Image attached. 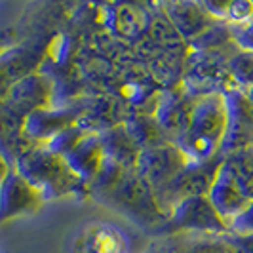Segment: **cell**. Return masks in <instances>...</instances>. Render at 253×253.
Returning a JSON list of instances; mask_svg holds the SVG:
<instances>
[{"label": "cell", "instance_id": "obj_1", "mask_svg": "<svg viewBox=\"0 0 253 253\" xmlns=\"http://www.w3.org/2000/svg\"><path fill=\"white\" fill-rule=\"evenodd\" d=\"M13 169L42 194L44 202L67 196H91L88 183L76 175L65 158L44 145L25 149L15 158Z\"/></svg>", "mask_w": 253, "mask_h": 253}, {"label": "cell", "instance_id": "obj_2", "mask_svg": "<svg viewBox=\"0 0 253 253\" xmlns=\"http://www.w3.org/2000/svg\"><path fill=\"white\" fill-rule=\"evenodd\" d=\"M227 129V105L223 93L202 95L194 103L189 127L177 147L190 164H202L221 154Z\"/></svg>", "mask_w": 253, "mask_h": 253}, {"label": "cell", "instance_id": "obj_3", "mask_svg": "<svg viewBox=\"0 0 253 253\" xmlns=\"http://www.w3.org/2000/svg\"><path fill=\"white\" fill-rule=\"evenodd\" d=\"M95 200L124 213L141 227L160 228L168 219L156 204L154 190L145 183V179L135 169L126 171V175L116 187L97 196Z\"/></svg>", "mask_w": 253, "mask_h": 253}, {"label": "cell", "instance_id": "obj_4", "mask_svg": "<svg viewBox=\"0 0 253 253\" xmlns=\"http://www.w3.org/2000/svg\"><path fill=\"white\" fill-rule=\"evenodd\" d=\"M160 236L171 234H206V236H227L228 225L219 217L208 196H192L179 202L156 230Z\"/></svg>", "mask_w": 253, "mask_h": 253}, {"label": "cell", "instance_id": "obj_5", "mask_svg": "<svg viewBox=\"0 0 253 253\" xmlns=\"http://www.w3.org/2000/svg\"><path fill=\"white\" fill-rule=\"evenodd\" d=\"M223 164V154L215 156L213 160H208L202 164H189L177 177L173 179L169 185H166L162 190H158L156 204L162 210L166 217L169 215V211L177 206L179 202L192 198V196H208V192L211 189L219 168Z\"/></svg>", "mask_w": 253, "mask_h": 253}, {"label": "cell", "instance_id": "obj_6", "mask_svg": "<svg viewBox=\"0 0 253 253\" xmlns=\"http://www.w3.org/2000/svg\"><path fill=\"white\" fill-rule=\"evenodd\" d=\"M189 164V158L183 154L177 145L166 143L154 149L141 151L135 171L145 179V183L156 194L166 185H169Z\"/></svg>", "mask_w": 253, "mask_h": 253}, {"label": "cell", "instance_id": "obj_7", "mask_svg": "<svg viewBox=\"0 0 253 253\" xmlns=\"http://www.w3.org/2000/svg\"><path fill=\"white\" fill-rule=\"evenodd\" d=\"M227 105V129L221 145V154L227 156L253 147V109L246 91L232 88L223 93Z\"/></svg>", "mask_w": 253, "mask_h": 253}, {"label": "cell", "instance_id": "obj_8", "mask_svg": "<svg viewBox=\"0 0 253 253\" xmlns=\"http://www.w3.org/2000/svg\"><path fill=\"white\" fill-rule=\"evenodd\" d=\"M44 206V198L15 169L0 185V227L12 219L35 215Z\"/></svg>", "mask_w": 253, "mask_h": 253}, {"label": "cell", "instance_id": "obj_9", "mask_svg": "<svg viewBox=\"0 0 253 253\" xmlns=\"http://www.w3.org/2000/svg\"><path fill=\"white\" fill-rule=\"evenodd\" d=\"M82 114H84V107H67V109L40 107L27 114L23 122V135L33 141L35 147L46 145L67 127L76 126Z\"/></svg>", "mask_w": 253, "mask_h": 253}, {"label": "cell", "instance_id": "obj_10", "mask_svg": "<svg viewBox=\"0 0 253 253\" xmlns=\"http://www.w3.org/2000/svg\"><path fill=\"white\" fill-rule=\"evenodd\" d=\"M196 99L198 97H194L187 89L185 91L171 89V91L160 93L152 116L156 118V122L164 129L166 137L169 143L177 145L181 137L185 135Z\"/></svg>", "mask_w": 253, "mask_h": 253}, {"label": "cell", "instance_id": "obj_11", "mask_svg": "<svg viewBox=\"0 0 253 253\" xmlns=\"http://www.w3.org/2000/svg\"><path fill=\"white\" fill-rule=\"evenodd\" d=\"M71 253H129V244L124 232H120L114 225L91 221L78 230Z\"/></svg>", "mask_w": 253, "mask_h": 253}, {"label": "cell", "instance_id": "obj_12", "mask_svg": "<svg viewBox=\"0 0 253 253\" xmlns=\"http://www.w3.org/2000/svg\"><path fill=\"white\" fill-rule=\"evenodd\" d=\"M63 158L78 177L91 185V181L99 173L103 162H105L99 131H86L84 137L78 141Z\"/></svg>", "mask_w": 253, "mask_h": 253}, {"label": "cell", "instance_id": "obj_13", "mask_svg": "<svg viewBox=\"0 0 253 253\" xmlns=\"http://www.w3.org/2000/svg\"><path fill=\"white\" fill-rule=\"evenodd\" d=\"M208 198L227 225H230L252 202L223 168H219L215 181L208 192Z\"/></svg>", "mask_w": 253, "mask_h": 253}, {"label": "cell", "instance_id": "obj_14", "mask_svg": "<svg viewBox=\"0 0 253 253\" xmlns=\"http://www.w3.org/2000/svg\"><path fill=\"white\" fill-rule=\"evenodd\" d=\"M166 12H168L169 21L175 27V31L187 40L200 38L204 33H208L211 27L219 23L208 15L202 4H194V2L166 4Z\"/></svg>", "mask_w": 253, "mask_h": 253}, {"label": "cell", "instance_id": "obj_15", "mask_svg": "<svg viewBox=\"0 0 253 253\" xmlns=\"http://www.w3.org/2000/svg\"><path fill=\"white\" fill-rule=\"evenodd\" d=\"M160 253H238L227 236L171 234L160 244Z\"/></svg>", "mask_w": 253, "mask_h": 253}, {"label": "cell", "instance_id": "obj_16", "mask_svg": "<svg viewBox=\"0 0 253 253\" xmlns=\"http://www.w3.org/2000/svg\"><path fill=\"white\" fill-rule=\"evenodd\" d=\"M99 137H101L105 158L122 166L124 169H135L141 149L135 145V141L129 137L124 122L109 126L107 129H101Z\"/></svg>", "mask_w": 253, "mask_h": 253}, {"label": "cell", "instance_id": "obj_17", "mask_svg": "<svg viewBox=\"0 0 253 253\" xmlns=\"http://www.w3.org/2000/svg\"><path fill=\"white\" fill-rule=\"evenodd\" d=\"M129 137L135 141V145L139 147L141 151L145 149H154V147H160L169 143L166 137L164 129L160 127V124L156 122V118L152 114L147 113H135L131 114L124 122Z\"/></svg>", "mask_w": 253, "mask_h": 253}, {"label": "cell", "instance_id": "obj_18", "mask_svg": "<svg viewBox=\"0 0 253 253\" xmlns=\"http://www.w3.org/2000/svg\"><path fill=\"white\" fill-rule=\"evenodd\" d=\"M221 168L240 187L242 192L253 200V147L223 156Z\"/></svg>", "mask_w": 253, "mask_h": 253}, {"label": "cell", "instance_id": "obj_19", "mask_svg": "<svg viewBox=\"0 0 253 253\" xmlns=\"http://www.w3.org/2000/svg\"><path fill=\"white\" fill-rule=\"evenodd\" d=\"M111 10L113 12L109 13L107 27L122 37H135L141 33V29H145L147 25L145 13L141 12L139 8L120 4V6H111Z\"/></svg>", "mask_w": 253, "mask_h": 253}, {"label": "cell", "instance_id": "obj_20", "mask_svg": "<svg viewBox=\"0 0 253 253\" xmlns=\"http://www.w3.org/2000/svg\"><path fill=\"white\" fill-rule=\"evenodd\" d=\"M228 73L232 76L236 88L248 89L253 88V51L236 50L228 57Z\"/></svg>", "mask_w": 253, "mask_h": 253}, {"label": "cell", "instance_id": "obj_21", "mask_svg": "<svg viewBox=\"0 0 253 253\" xmlns=\"http://www.w3.org/2000/svg\"><path fill=\"white\" fill-rule=\"evenodd\" d=\"M86 131H89V129L82 127L80 124L71 126V127H67L65 131H61L59 135H55V137H53L50 143H46L44 147H48L51 152H55V154H59V156L63 158L65 154H67V152L71 151L78 141L84 137V133H86Z\"/></svg>", "mask_w": 253, "mask_h": 253}, {"label": "cell", "instance_id": "obj_22", "mask_svg": "<svg viewBox=\"0 0 253 253\" xmlns=\"http://www.w3.org/2000/svg\"><path fill=\"white\" fill-rule=\"evenodd\" d=\"M253 21V2L252 0H234L228 2L225 23L230 27H242Z\"/></svg>", "mask_w": 253, "mask_h": 253}, {"label": "cell", "instance_id": "obj_23", "mask_svg": "<svg viewBox=\"0 0 253 253\" xmlns=\"http://www.w3.org/2000/svg\"><path fill=\"white\" fill-rule=\"evenodd\" d=\"M228 230H230V234H234V236H248V234H253V200L250 202V206L242 211L240 215L228 225Z\"/></svg>", "mask_w": 253, "mask_h": 253}, {"label": "cell", "instance_id": "obj_24", "mask_svg": "<svg viewBox=\"0 0 253 253\" xmlns=\"http://www.w3.org/2000/svg\"><path fill=\"white\" fill-rule=\"evenodd\" d=\"M232 40L242 51H253V21L248 25L232 27Z\"/></svg>", "mask_w": 253, "mask_h": 253}, {"label": "cell", "instance_id": "obj_25", "mask_svg": "<svg viewBox=\"0 0 253 253\" xmlns=\"http://www.w3.org/2000/svg\"><path fill=\"white\" fill-rule=\"evenodd\" d=\"M228 240L238 250V253H253V234H248V236L228 234Z\"/></svg>", "mask_w": 253, "mask_h": 253}, {"label": "cell", "instance_id": "obj_26", "mask_svg": "<svg viewBox=\"0 0 253 253\" xmlns=\"http://www.w3.org/2000/svg\"><path fill=\"white\" fill-rule=\"evenodd\" d=\"M13 168L10 166V162L6 160V156L0 152V185L4 183V179L10 175V171H12Z\"/></svg>", "mask_w": 253, "mask_h": 253}, {"label": "cell", "instance_id": "obj_27", "mask_svg": "<svg viewBox=\"0 0 253 253\" xmlns=\"http://www.w3.org/2000/svg\"><path fill=\"white\" fill-rule=\"evenodd\" d=\"M246 95H248V99H250V105H252V109H253V88L248 89V91H246Z\"/></svg>", "mask_w": 253, "mask_h": 253}, {"label": "cell", "instance_id": "obj_28", "mask_svg": "<svg viewBox=\"0 0 253 253\" xmlns=\"http://www.w3.org/2000/svg\"><path fill=\"white\" fill-rule=\"evenodd\" d=\"M151 253H160V250H158V248H156V250H152Z\"/></svg>", "mask_w": 253, "mask_h": 253}, {"label": "cell", "instance_id": "obj_29", "mask_svg": "<svg viewBox=\"0 0 253 253\" xmlns=\"http://www.w3.org/2000/svg\"><path fill=\"white\" fill-rule=\"evenodd\" d=\"M0 44H2V35H0Z\"/></svg>", "mask_w": 253, "mask_h": 253}]
</instances>
